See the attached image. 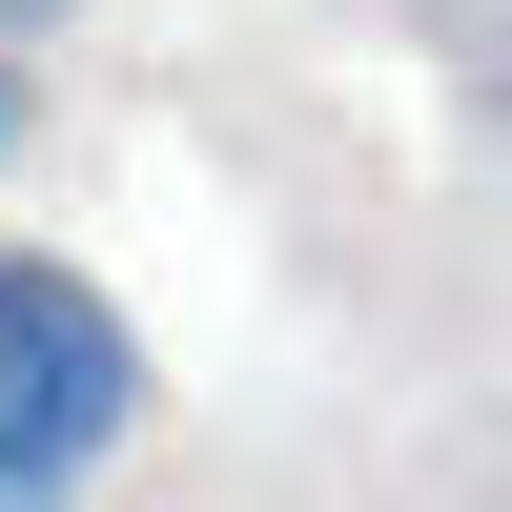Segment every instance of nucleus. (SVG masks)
<instances>
[{
  "mask_svg": "<svg viewBox=\"0 0 512 512\" xmlns=\"http://www.w3.org/2000/svg\"><path fill=\"white\" fill-rule=\"evenodd\" d=\"M144 410V349L123 308L62 267V246H0V512H82V472Z\"/></svg>",
  "mask_w": 512,
  "mask_h": 512,
  "instance_id": "nucleus-1",
  "label": "nucleus"
},
{
  "mask_svg": "<svg viewBox=\"0 0 512 512\" xmlns=\"http://www.w3.org/2000/svg\"><path fill=\"white\" fill-rule=\"evenodd\" d=\"M21 144H41V82H21V62H0V164H21Z\"/></svg>",
  "mask_w": 512,
  "mask_h": 512,
  "instance_id": "nucleus-2",
  "label": "nucleus"
},
{
  "mask_svg": "<svg viewBox=\"0 0 512 512\" xmlns=\"http://www.w3.org/2000/svg\"><path fill=\"white\" fill-rule=\"evenodd\" d=\"M21 21H62V0H0V41H21Z\"/></svg>",
  "mask_w": 512,
  "mask_h": 512,
  "instance_id": "nucleus-3",
  "label": "nucleus"
}]
</instances>
